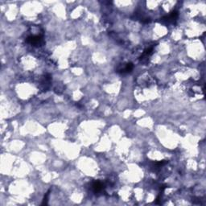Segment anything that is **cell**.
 <instances>
[{"label": "cell", "mask_w": 206, "mask_h": 206, "mask_svg": "<svg viewBox=\"0 0 206 206\" xmlns=\"http://www.w3.org/2000/svg\"><path fill=\"white\" fill-rule=\"evenodd\" d=\"M92 187H93V189L95 192H101V191L102 190V188H103V185H102V184H101L100 181L94 182V183L93 184V186Z\"/></svg>", "instance_id": "obj_4"}, {"label": "cell", "mask_w": 206, "mask_h": 206, "mask_svg": "<svg viewBox=\"0 0 206 206\" xmlns=\"http://www.w3.org/2000/svg\"><path fill=\"white\" fill-rule=\"evenodd\" d=\"M133 68H134V66H133L132 64H131V63H128V64H126L125 66L122 67V68H120V69H118V72L122 74L128 73H130V72L132 71Z\"/></svg>", "instance_id": "obj_2"}, {"label": "cell", "mask_w": 206, "mask_h": 206, "mask_svg": "<svg viewBox=\"0 0 206 206\" xmlns=\"http://www.w3.org/2000/svg\"><path fill=\"white\" fill-rule=\"evenodd\" d=\"M27 42L30 43L32 45H35L37 46L41 44L42 42V38L39 36V35H34V36H31V37H28L27 39Z\"/></svg>", "instance_id": "obj_1"}, {"label": "cell", "mask_w": 206, "mask_h": 206, "mask_svg": "<svg viewBox=\"0 0 206 206\" xmlns=\"http://www.w3.org/2000/svg\"><path fill=\"white\" fill-rule=\"evenodd\" d=\"M177 17H178V13L176 12H171L170 15H168V16H167L166 17H164L163 20L167 21V23H171V22H174V21L177 19Z\"/></svg>", "instance_id": "obj_3"}, {"label": "cell", "mask_w": 206, "mask_h": 206, "mask_svg": "<svg viewBox=\"0 0 206 206\" xmlns=\"http://www.w3.org/2000/svg\"><path fill=\"white\" fill-rule=\"evenodd\" d=\"M48 195H49V192H47L44 198V201H43V205H46L47 202H48Z\"/></svg>", "instance_id": "obj_5"}]
</instances>
